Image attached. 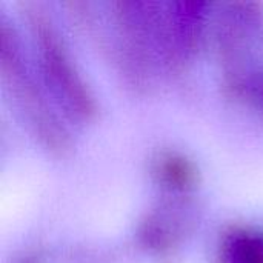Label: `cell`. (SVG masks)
Listing matches in <instances>:
<instances>
[]
</instances>
